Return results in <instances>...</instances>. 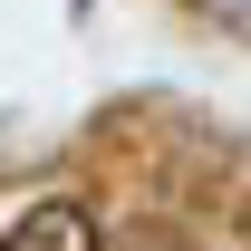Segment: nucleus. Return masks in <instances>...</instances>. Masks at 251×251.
Segmentation results:
<instances>
[{"instance_id": "f257e3e1", "label": "nucleus", "mask_w": 251, "mask_h": 251, "mask_svg": "<svg viewBox=\"0 0 251 251\" xmlns=\"http://www.w3.org/2000/svg\"><path fill=\"white\" fill-rule=\"evenodd\" d=\"M0 251H97V222L77 213V203H29Z\"/></svg>"}]
</instances>
